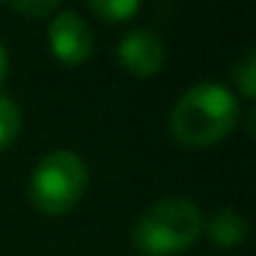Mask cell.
<instances>
[{
    "instance_id": "obj_3",
    "label": "cell",
    "mask_w": 256,
    "mask_h": 256,
    "mask_svg": "<svg viewBox=\"0 0 256 256\" xmlns=\"http://www.w3.org/2000/svg\"><path fill=\"white\" fill-rule=\"evenodd\" d=\"M88 188V166L72 149L47 152L30 171L28 198L44 215H66L83 201Z\"/></svg>"
},
{
    "instance_id": "obj_1",
    "label": "cell",
    "mask_w": 256,
    "mask_h": 256,
    "mask_svg": "<svg viewBox=\"0 0 256 256\" xmlns=\"http://www.w3.org/2000/svg\"><path fill=\"white\" fill-rule=\"evenodd\" d=\"M240 118L237 94L223 83H196L176 100L168 118L174 140L190 149H204V146L220 144Z\"/></svg>"
},
{
    "instance_id": "obj_10",
    "label": "cell",
    "mask_w": 256,
    "mask_h": 256,
    "mask_svg": "<svg viewBox=\"0 0 256 256\" xmlns=\"http://www.w3.org/2000/svg\"><path fill=\"white\" fill-rule=\"evenodd\" d=\"M8 8L17 14H25V17H36V20H50L52 14L58 12V3H52V0H22V3H8Z\"/></svg>"
},
{
    "instance_id": "obj_11",
    "label": "cell",
    "mask_w": 256,
    "mask_h": 256,
    "mask_svg": "<svg viewBox=\"0 0 256 256\" xmlns=\"http://www.w3.org/2000/svg\"><path fill=\"white\" fill-rule=\"evenodd\" d=\"M6 74H8V50L3 47V42H0V86H3Z\"/></svg>"
},
{
    "instance_id": "obj_5",
    "label": "cell",
    "mask_w": 256,
    "mask_h": 256,
    "mask_svg": "<svg viewBox=\"0 0 256 256\" xmlns=\"http://www.w3.org/2000/svg\"><path fill=\"white\" fill-rule=\"evenodd\" d=\"M118 64L135 78H152L162 69L166 64V44L154 30L135 28L122 36L116 47Z\"/></svg>"
},
{
    "instance_id": "obj_7",
    "label": "cell",
    "mask_w": 256,
    "mask_h": 256,
    "mask_svg": "<svg viewBox=\"0 0 256 256\" xmlns=\"http://www.w3.org/2000/svg\"><path fill=\"white\" fill-rule=\"evenodd\" d=\"M88 8L108 25H118V22H127L132 20L135 14L140 12V3L138 0H91Z\"/></svg>"
},
{
    "instance_id": "obj_2",
    "label": "cell",
    "mask_w": 256,
    "mask_h": 256,
    "mask_svg": "<svg viewBox=\"0 0 256 256\" xmlns=\"http://www.w3.org/2000/svg\"><path fill=\"white\" fill-rule=\"evenodd\" d=\"M204 215L190 198L168 196L140 212L132 228V242L144 256H179L198 242Z\"/></svg>"
},
{
    "instance_id": "obj_9",
    "label": "cell",
    "mask_w": 256,
    "mask_h": 256,
    "mask_svg": "<svg viewBox=\"0 0 256 256\" xmlns=\"http://www.w3.org/2000/svg\"><path fill=\"white\" fill-rule=\"evenodd\" d=\"M234 83H237V88L242 91V96H248V100H254L256 96V52L248 50L242 58L237 61V66H234Z\"/></svg>"
},
{
    "instance_id": "obj_8",
    "label": "cell",
    "mask_w": 256,
    "mask_h": 256,
    "mask_svg": "<svg viewBox=\"0 0 256 256\" xmlns=\"http://www.w3.org/2000/svg\"><path fill=\"white\" fill-rule=\"evenodd\" d=\"M20 130H22V113L14 100L0 94V152H6L8 146L17 140Z\"/></svg>"
},
{
    "instance_id": "obj_6",
    "label": "cell",
    "mask_w": 256,
    "mask_h": 256,
    "mask_svg": "<svg viewBox=\"0 0 256 256\" xmlns=\"http://www.w3.org/2000/svg\"><path fill=\"white\" fill-rule=\"evenodd\" d=\"M206 237L218 248H237L248 237V218L237 210H218L210 220H204Z\"/></svg>"
},
{
    "instance_id": "obj_4",
    "label": "cell",
    "mask_w": 256,
    "mask_h": 256,
    "mask_svg": "<svg viewBox=\"0 0 256 256\" xmlns=\"http://www.w3.org/2000/svg\"><path fill=\"white\" fill-rule=\"evenodd\" d=\"M47 42H50V52L64 66H80L94 52V34L88 22L69 8H58L47 20Z\"/></svg>"
}]
</instances>
